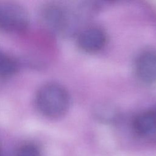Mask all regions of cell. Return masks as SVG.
I'll list each match as a JSON object with an SVG mask.
<instances>
[{
	"mask_svg": "<svg viewBox=\"0 0 156 156\" xmlns=\"http://www.w3.org/2000/svg\"><path fill=\"white\" fill-rule=\"evenodd\" d=\"M29 25V16L24 9L14 2L0 3V29L9 32L25 30Z\"/></svg>",
	"mask_w": 156,
	"mask_h": 156,
	"instance_id": "obj_2",
	"label": "cell"
},
{
	"mask_svg": "<svg viewBox=\"0 0 156 156\" xmlns=\"http://www.w3.org/2000/svg\"><path fill=\"white\" fill-rule=\"evenodd\" d=\"M135 132L140 136H149L156 133V110L143 112L135 118L133 122Z\"/></svg>",
	"mask_w": 156,
	"mask_h": 156,
	"instance_id": "obj_6",
	"label": "cell"
},
{
	"mask_svg": "<svg viewBox=\"0 0 156 156\" xmlns=\"http://www.w3.org/2000/svg\"><path fill=\"white\" fill-rule=\"evenodd\" d=\"M18 69V63L10 55L0 51V77L10 76Z\"/></svg>",
	"mask_w": 156,
	"mask_h": 156,
	"instance_id": "obj_7",
	"label": "cell"
},
{
	"mask_svg": "<svg viewBox=\"0 0 156 156\" xmlns=\"http://www.w3.org/2000/svg\"><path fill=\"white\" fill-rule=\"evenodd\" d=\"M40 152L38 147L30 143L21 146L16 152V156H40Z\"/></svg>",
	"mask_w": 156,
	"mask_h": 156,
	"instance_id": "obj_8",
	"label": "cell"
},
{
	"mask_svg": "<svg viewBox=\"0 0 156 156\" xmlns=\"http://www.w3.org/2000/svg\"><path fill=\"white\" fill-rule=\"evenodd\" d=\"M41 15L45 26L55 33L67 34L73 27L74 18L72 13L60 5L52 4L46 5Z\"/></svg>",
	"mask_w": 156,
	"mask_h": 156,
	"instance_id": "obj_3",
	"label": "cell"
},
{
	"mask_svg": "<svg viewBox=\"0 0 156 156\" xmlns=\"http://www.w3.org/2000/svg\"><path fill=\"white\" fill-rule=\"evenodd\" d=\"M106 40V34L102 29L98 27H89L79 34L77 44L82 50L92 52L101 49Z\"/></svg>",
	"mask_w": 156,
	"mask_h": 156,
	"instance_id": "obj_5",
	"label": "cell"
},
{
	"mask_svg": "<svg viewBox=\"0 0 156 156\" xmlns=\"http://www.w3.org/2000/svg\"><path fill=\"white\" fill-rule=\"evenodd\" d=\"M134 69L141 82L145 84L156 82V51L147 49L141 52L135 60Z\"/></svg>",
	"mask_w": 156,
	"mask_h": 156,
	"instance_id": "obj_4",
	"label": "cell"
},
{
	"mask_svg": "<svg viewBox=\"0 0 156 156\" xmlns=\"http://www.w3.org/2000/svg\"><path fill=\"white\" fill-rule=\"evenodd\" d=\"M35 102L42 115L49 118H57L67 111L69 105V96L62 85L49 83L38 89L35 96Z\"/></svg>",
	"mask_w": 156,
	"mask_h": 156,
	"instance_id": "obj_1",
	"label": "cell"
}]
</instances>
